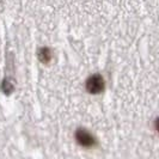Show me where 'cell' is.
I'll list each match as a JSON object with an SVG mask.
<instances>
[{"label": "cell", "mask_w": 159, "mask_h": 159, "mask_svg": "<svg viewBox=\"0 0 159 159\" xmlns=\"http://www.w3.org/2000/svg\"><path fill=\"white\" fill-rule=\"evenodd\" d=\"M37 57L42 64H50V61L53 60V52L49 47H41L37 52Z\"/></svg>", "instance_id": "cell-3"}, {"label": "cell", "mask_w": 159, "mask_h": 159, "mask_svg": "<svg viewBox=\"0 0 159 159\" xmlns=\"http://www.w3.org/2000/svg\"><path fill=\"white\" fill-rule=\"evenodd\" d=\"M74 138H75V141L85 148H91L97 143L95 136L85 128H78L74 133Z\"/></svg>", "instance_id": "cell-2"}, {"label": "cell", "mask_w": 159, "mask_h": 159, "mask_svg": "<svg viewBox=\"0 0 159 159\" xmlns=\"http://www.w3.org/2000/svg\"><path fill=\"white\" fill-rule=\"evenodd\" d=\"M154 126H156V129H157V132L159 133V117L156 120V122H154Z\"/></svg>", "instance_id": "cell-4"}, {"label": "cell", "mask_w": 159, "mask_h": 159, "mask_svg": "<svg viewBox=\"0 0 159 159\" xmlns=\"http://www.w3.org/2000/svg\"><path fill=\"white\" fill-rule=\"evenodd\" d=\"M85 90L90 95H101L105 90V80L102 74H91L85 81Z\"/></svg>", "instance_id": "cell-1"}]
</instances>
